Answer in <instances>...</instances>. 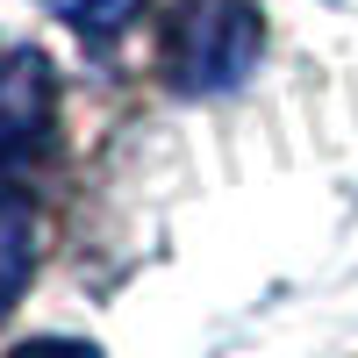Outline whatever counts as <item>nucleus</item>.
<instances>
[{
    "mask_svg": "<svg viewBox=\"0 0 358 358\" xmlns=\"http://www.w3.org/2000/svg\"><path fill=\"white\" fill-rule=\"evenodd\" d=\"M15 358H94V351H86V344H29Z\"/></svg>",
    "mask_w": 358,
    "mask_h": 358,
    "instance_id": "nucleus-5",
    "label": "nucleus"
},
{
    "mask_svg": "<svg viewBox=\"0 0 358 358\" xmlns=\"http://www.w3.org/2000/svg\"><path fill=\"white\" fill-rule=\"evenodd\" d=\"M43 8L57 15V22H72V29H86V36H101V29H122L143 0H43Z\"/></svg>",
    "mask_w": 358,
    "mask_h": 358,
    "instance_id": "nucleus-4",
    "label": "nucleus"
},
{
    "mask_svg": "<svg viewBox=\"0 0 358 358\" xmlns=\"http://www.w3.org/2000/svg\"><path fill=\"white\" fill-rule=\"evenodd\" d=\"M258 43H265V29L251 0H187L165 36V72L187 94H222L258 65Z\"/></svg>",
    "mask_w": 358,
    "mask_h": 358,
    "instance_id": "nucleus-1",
    "label": "nucleus"
},
{
    "mask_svg": "<svg viewBox=\"0 0 358 358\" xmlns=\"http://www.w3.org/2000/svg\"><path fill=\"white\" fill-rule=\"evenodd\" d=\"M50 129V57L8 43L0 50V165L29 158Z\"/></svg>",
    "mask_w": 358,
    "mask_h": 358,
    "instance_id": "nucleus-2",
    "label": "nucleus"
},
{
    "mask_svg": "<svg viewBox=\"0 0 358 358\" xmlns=\"http://www.w3.org/2000/svg\"><path fill=\"white\" fill-rule=\"evenodd\" d=\"M36 251H43V215L22 187H0V322L15 315V301L36 280Z\"/></svg>",
    "mask_w": 358,
    "mask_h": 358,
    "instance_id": "nucleus-3",
    "label": "nucleus"
}]
</instances>
